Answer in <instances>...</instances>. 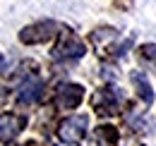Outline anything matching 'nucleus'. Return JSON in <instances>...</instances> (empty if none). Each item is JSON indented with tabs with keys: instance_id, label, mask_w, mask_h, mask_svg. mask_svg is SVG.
I'll list each match as a JSON object with an SVG mask.
<instances>
[{
	"instance_id": "nucleus-7",
	"label": "nucleus",
	"mask_w": 156,
	"mask_h": 146,
	"mask_svg": "<svg viewBox=\"0 0 156 146\" xmlns=\"http://www.w3.org/2000/svg\"><path fill=\"white\" fill-rule=\"evenodd\" d=\"M41 96H43V82H41L39 77H29V79L20 86L17 101L24 103V106H31V103L41 101Z\"/></svg>"
},
{
	"instance_id": "nucleus-1",
	"label": "nucleus",
	"mask_w": 156,
	"mask_h": 146,
	"mask_svg": "<svg viewBox=\"0 0 156 146\" xmlns=\"http://www.w3.org/2000/svg\"><path fill=\"white\" fill-rule=\"evenodd\" d=\"M91 106L98 115H118L122 108V93L115 86H103L91 96Z\"/></svg>"
},
{
	"instance_id": "nucleus-9",
	"label": "nucleus",
	"mask_w": 156,
	"mask_h": 146,
	"mask_svg": "<svg viewBox=\"0 0 156 146\" xmlns=\"http://www.w3.org/2000/svg\"><path fill=\"white\" fill-rule=\"evenodd\" d=\"M139 60H142V65H144L147 72L156 74V46L154 43H147V46L139 48Z\"/></svg>"
},
{
	"instance_id": "nucleus-12",
	"label": "nucleus",
	"mask_w": 156,
	"mask_h": 146,
	"mask_svg": "<svg viewBox=\"0 0 156 146\" xmlns=\"http://www.w3.org/2000/svg\"><path fill=\"white\" fill-rule=\"evenodd\" d=\"M5 98H7V93H5V89H0V103H2Z\"/></svg>"
},
{
	"instance_id": "nucleus-3",
	"label": "nucleus",
	"mask_w": 156,
	"mask_h": 146,
	"mask_svg": "<svg viewBox=\"0 0 156 146\" xmlns=\"http://www.w3.org/2000/svg\"><path fill=\"white\" fill-rule=\"evenodd\" d=\"M87 125H89L87 115H72V117H67V120L60 122L58 137L62 141H67V144H79L87 137Z\"/></svg>"
},
{
	"instance_id": "nucleus-8",
	"label": "nucleus",
	"mask_w": 156,
	"mask_h": 146,
	"mask_svg": "<svg viewBox=\"0 0 156 146\" xmlns=\"http://www.w3.org/2000/svg\"><path fill=\"white\" fill-rule=\"evenodd\" d=\"M130 79H132V86L137 89V96H139L147 106H151L154 91H151V84H149V79L144 77V72H132V74H130Z\"/></svg>"
},
{
	"instance_id": "nucleus-2",
	"label": "nucleus",
	"mask_w": 156,
	"mask_h": 146,
	"mask_svg": "<svg viewBox=\"0 0 156 146\" xmlns=\"http://www.w3.org/2000/svg\"><path fill=\"white\" fill-rule=\"evenodd\" d=\"M55 31H58V24H55V22H51V19H46V22H36V24L22 29L20 41H22V43H27V46L46 43L48 38L55 36Z\"/></svg>"
},
{
	"instance_id": "nucleus-11",
	"label": "nucleus",
	"mask_w": 156,
	"mask_h": 146,
	"mask_svg": "<svg viewBox=\"0 0 156 146\" xmlns=\"http://www.w3.org/2000/svg\"><path fill=\"white\" fill-rule=\"evenodd\" d=\"M98 139L103 141V144H115L118 141V129L113 127V125H101V127L96 129Z\"/></svg>"
},
{
	"instance_id": "nucleus-6",
	"label": "nucleus",
	"mask_w": 156,
	"mask_h": 146,
	"mask_svg": "<svg viewBox=\"0 0 156 146\" xmlns=\"http://www.w3.org/2000/svg\"><path fill=\"white\" fill-rule=\"evenodd\" d=\"M27 125V117L17 113H5L0 115V141H12Z\"/></svg>"
},
{
	"instance_id": "nucleus-10",
	"label": "nucleus",
	"mask_w": 156,
	"mask_h": 146,
	"mask_svg": "<svg viewBox=\"0 0 156 146\" xmlns=\"http://www.w3.org/2000/svg\"><path fill=\"white\" fill-rule=\"evenodd\" d=\"M118 34H115V29H96L94 34H91V43L96 46L98 50H106V46L111 43V41H115Z\"/></svg>"
},
{
	"instance_id": "nucleus-4",
	"label": "nucleus",
	"mask_w": 156,
	"mask_h": 146,
	"mask_svg": "<svg viewBox=\"0 0 156 146\" xmlns=\"http://www.w3.org/2000/svg\"><path fill=\"white\" fill-rule=\"evenodd\" d=\"M84 53H87L84 43H82L75 34H70V31L60 34L58 46L53 48V57H55V60H79Z\"/></svg>"
},
{
	"instance_id": "nucleus-13",
	"label": "nucleus",
	"mask_w": 156,
	"mask_h": 146,
	"mask_svg": "<svg viewBox=\"0 0 156 146\" xmlns=\"http://www.w3.org/2000/svg\"><path fill=\"white\" fill-rule=\"evenodd\" d=\"M27 146H36V144H27Z\"/></svg>"
},
{
	"instance_id": "nucleus-5",
	"label": "nucleus",
	"mask_w": 156,
	"mask_h": 146,
	"mask_svg": "<svg viewBox=\"0 0 156 146\" xmlns=\"http://www.w3.org/2000/svg\"><path fill=\"white\" fill-rule=\"evenodd\" d=\"M82 98H84V89L79 86V84H72V82H65V84H60L58 91H55V101H58L60 108H77L79 103H82Z\"/></svg>"
}]
</instances>
